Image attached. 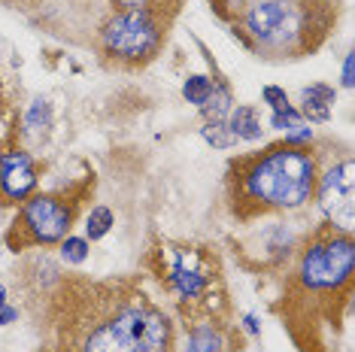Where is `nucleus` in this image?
I'll use <instances>...</instances> for the list:
<instances>
[{
    "label": "nucleus",
    "instance_id": "1",
    "mask_svg": "<svg viewBox=\"0 0 355 352\" xmlns=\"http://www.w3.org/2000/svg\"><path fill=\"white\" fill-rule=\"evenodd\" d=\"M316 158L301 146H277L240 167V191L261 210H295L316 191Z\"/></svg>",
    "mask_w": 355,
    "mask_h": 352
},
{
    "label": "nucleus",
    "instance_id": "2",
    "mask_svg": "<svg viewBox=\"0 0 355 352\" xmlns=\"http://www.w3.org/2000/svg\"><path fill=\"white\" fill-rule=\"evenodd\" d=\"M355 267V243L349 234L316 237L301 255V283L316 292H334L349 283Z\"/></svg>",
    "mask_w": 355,
    "mask_h": 352
},
{
    "label": "nucleus",
    "instance_id": "3",
    "mask_svg": "<svg viewBox=\"0 0 355 352\" xmlns=\"http://www.w3.org/2000/svg\"><path fill=\"white\" fill-rule=\"evenodd\" d=\"M161 46V25L152 10H125L103 28V49L122 61H146Z\"/></svg>",
    "mask_w": 355,
    "mask_h": 352
},
{
    "label": "nucleus",
    "instance_id": "4",
    "mask_svg": "<svg viewBox=\"0 0 355 352\" xmlns=\"http://www.w3.org/2000/svg\"><path fill=\"white\" fill-rule=\"evenodd\" d=\"M246 30L268 49H292L304 34V15L288 0H261L246 12Z\"/></svg>",
    "mask_w": 355,
    "mask_h": 352
},
{
    "label": "nucleus",
    "instance_id": "5",
    "mask_svg": "<svg viewBox=\"0 0 355 352\" xmlns=\"http://www.w3.org/2000/svg\"><path fill=\"white\" fill-rule=\"evenodd\" d=\"M70 219H73V213L61 201H55L49 195H37L21 206L15 225L28 234V243H55L70 231Z\"/></svg>",
    "mask_w": 355,
    "mask_h": 352
},
{
    "label": "nucleus",
    "instance_id": "6",
    "mask_svg": "<svg viewBox=\"0 0 355 352\" xmlns=\"http://www.w3.org/2000/svg\"><path fill=\"white\" fill-rule=\"evenodd\" d=\"M355 164L346 158L343 164L331 167L319 182V204L325 215L343 234H352V201H355Z\"/></svg>",
    "mask_w": 355,
    "mask_h": 352
},
{
    "label": "nucleus",
    "instance_id": "7",
    "mask_svg": "<svg viewBox=\"0 0 355 352\" xmlns=\"http://www.w3.org/2000/svg\"><path fill=\"white\" fill-rule=\"evenodd\" d=\"M37 186L34 161L25 152H3L0 155V195L6 201H25Z\"/></svg>",
    "mask_w": 355,
    "mask_h": 352
},
{
    "label": "nucleus",
    "instance_id": "8",
    "mask_svg": "<svg viewBox=\"0 0 355 352\" xmlns=\"http://www.w3.org/2000/svg\"><path fill=\"white\" fill-rule=\"evenodd\" d=\"M304 100V116L310 122H328L331 118V103H334V88L328 85H310L301 94Z\"/></svg>",
    "mask_w": 355,
    "mask_h": 352
},
{
    "label": "nucleus",
    "instance_id": "9",
    "mask_svg": "<svg viewBox=\"0 0 355 352\" xmlns=\"http://www.w3.org/2000/svg\"><path fill=\"white\" fill-rule=\"evenodd\" d=\"M171 283L176 285V292H180L182 298H198V294L204 292L207 279H204V274H198L195 267H189L185 261H176L171 270Z\"/></svg>",
    "mask_w": 355,
    "mask_h": 352
},
{
    "label": "nucleus",
    "instance_id": "10",
    "mask_svg": "<svg viewBox=\"0 0 355 352\" xmlns=\"http://www.w3.org/2000/svg\"><path fill=\"white\" fill-rule=\"evenodd\" d=\"M228 127L234 131L237 140H258L261 137V118L252 107H237L228 118Z\"/></svg>",
    "mask_w": 355,
    "mask_h": 352
},
{
    "label": "nucleus",
    "instance_id": "11",
    "mask_svg": "<svg viewBox=\"0 0 355 352\" xmlns=\"http://www.w3.org/2000/svg\"><path fill=\"white\" fill-rule=\"evenodd\" d=\"M225 349V340L216 328L209 325H200L189 334V343H185V352H222Z\"/></svg>",
    "mask_w": 355,
    "mask_h": 352
},
{
    "label": "nucleus",
    "instance_id": "12",
    "mask_svg": "<svg viewBox=\"0 0 355 352\" xmlns=\"http://www.w3.org/2000/svg\"><path fill=\"white\" fill-rule=\"evenodd\" d=\"M204 116H207V122H225V116L231 113V91H228V85H213V91H209V98L204 107Z\"/></svg>",
    "mask_w": 355,
    "mask_h": 352
},
{
    "label": "nucleus",
    "instance_id": "13",
    "mask_svg": "<svg viewBox=\"0 0 355 352\" xmlns=\"http://www.w3.org/2000/svg\"><path fill=\"white\" fill-rule=\"evenodd\" d=\"M200 134H204V140L213 143L216 149H231V146H237V137H234V131L228 127V122H207Z\"/></svg>",
    "mask_w": 355,
    "mask_h": 352
},
{
    "label": "nucleus",
    "instance_id": "14",
    "mask_svg": "<svg viewBox=\"0 0 355 352\" xmlns=\"http://www.w3.org/2000/svg\"><path fill=\"white\" fill-rule=\"evenodd\" d=\"M110 228H112V213L107 210V206H94L85 219V234L92 240H101Z\"/></svg>",
    "mask_w": 355,
    "mask_h": 352
},
{
    "label": "nucleus",
    "instance_id": "15",
    "mask_svg": "<svg viewBox=\"0 0 355 352\" xmlns=\"http://www.w3.org/2000/svg\"><path fill=\"white\" fill-rule=\"evenodd\" d=\"M209 91H213V82H209L207 76H189V79H185V85H182L185 100L198 103V107H204V103H207Z\"/></svg>",
    "mask_w": 355,
    "mask_h": 352
},
{
    "label": "nucleus",
    "instance_id": "16",
    "mask_svg": "<svg viewBox=\"0 0 355 352\" xmlns=\"http://www.w3.org/2000/svg\"><path fill=\"white\" fill-rule=\"evenodd\" d=\"M61 258L67 264H83L88 258V243L83 237H67L61 243Z\"/></svg>",
    "mask_w": 355,
    "mask_h": 352
},
{
    "label": "nucleus",
    "instance_id": "17",
    "mask_svg": "<svg viewBox=\"0 0 355 352\" xmlns=\"http://www.w3.org/2000/svg\"><path fill=\"white\" fill-rule=\"evenodd\" d=\"M40 127H49V103L46 100H37L28 113V131H40Z\"/></svg>",
    "mask_w": 355,
    "mask_h": 352
},
{
    "label": "nucleus",
    "instance_id": "18",
    "mask_svg": "<svg viewBox=\"0 0 355 352\" xmlns=\"http://www.w3.org/2000/svg\"><path fill=\"white\" fill-rule=\"evenodd\" d=\"M261 98L273 107V113H286V109H292V103H288L286 91H282V88H277V85H268V88H264Z\"/></svg>",
    "mask_w": 355,
    "mask_h": 352
},
{
    "label": "nucleus",
    "instance_id": "19",
    "mask_svg": "<svg viewBox=\"0 0 355 352\" xmlns=\"http://www.w3.org/2000/svg\"><path fill=\"white\" fill-rule=\"evenodd\" d=\"M304 140H313V131L310 127H304V125H295L292 131H288V137H286L288 146H297V143H304Z\"/></svg>",
    "mask_w": 355,
    "mask_h": 352
},
{
    "label": "nucleus",
    "instance_id": "20",
    "mask_svg": "<svg viewBox=\"0 0 355 352\" xmlns=\"http://www.w3.org/2000/svg\"><path fill=\"white\" fill-rule=\"evenodd\" d=\"M122 6H128V10H152V3L155 0H119Z\"/></svg>",
    "mask_w": 355,
    "mask_h": 352
},
{
    "label": "nucleus",
    "instance_id": "21",
    "mask_svg": "<svg viewBox=\"0 0 355 352\" xmlns=\"http://www.w3.org/2000/svg\"><path fill=\"white\" fill-rule=\"evenodd\" d=\"M343 85L352 88V55H346V61H343Z\"/></svg>",
    "mask_w": 355,
    "mask_h": 352
},
{
    "label": "nucleus",
    "instance_id": "22",
    "mask_svg": "<svg viewBox=\"0 0 355 352\" xmlns=\"http://www.w3.org/2000/svg\"><path fill=\"white\" fill-rule=\"evenodd\" d=\"M15 316H19V313H15L12 307H6V303L0 307V325H10V322H15Z\"/></svg>",
    "mask_w": 355,
    "mask_h": 352
},
{
    "label": "nucleus",
    "instance_id": "23",
    "mask_svg": "<svg viewBox=\"0 0 355 352\" xmlns=\"http://www.w3.org/2000/svg\"><path fill=\"white\" fill-rule=\"evenodd\" d=\"M246 328H249V331H252V334H258V322H255L252 316H246Z\"/></svg>",
    "mask_w": 355,
    "mask_h": 352
},
{
    "label": "nucleus",
    "instance_id": "24",
    "mask_svg": "<svg viewBox=\"0 0 355 352\" xmlns=\"http://www.w3.org/2000/svg\"><path fill=\"white\" fill-rule=\"evenodd\" d=\"M3 303H6V289L0 285V307H3Z\"/></svg>",
    "mask_w": 355,
    "mask_h": 352
}]
</instances>
